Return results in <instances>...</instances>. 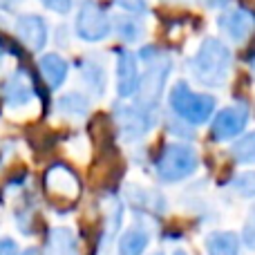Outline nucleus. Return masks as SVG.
Returning <instances> with one entry per match:
<instances>
[{
    "mask_svg": "<svg viewBox=\"0 0 255 255\" xmlns=\"http://www.w3.org/2000/svg\"><path fill=\"white\" fill-rule=\"evenodd\" d=\"M56 110L70 119H83L90 112V101L81 92H67L56 101Z\"/></svg>",
    "mask_w": 255,
    "mask_h": 255,
    "instance_id": "aec40b11",
    "label": "nucleus"
},
{
    "mask_svg": "<svg viewBox=\"0 0 255 255\" xmlns=\"http://www.w3.org/2000/svg\"><path fill=\"white\" fill-rule=\"evenodd\" d=\"M139 61L132 52L128 49H121L117 54V92H119L121 99H130L136 94L139 90Z\"/></svg>",
    "mask_w": 255,
    "mask_h": 255,
    "instance_id": "9b49d317",
    "label": "nucleus"
},
{
    "mask_svg": "<svg viewBox=\"0 0 255 255\" xmlns=\"http://www.w3.org/2000/svg\"><path fill=\"white\" fill-rule=\"evenodd\" d=\"M242 240L244 244H247L251 251H255V206L251 208V213H249V220H247V224H244V229H242Z\"/></svg>",
    "mask_w": 255,
    "mask_h": 255,
    "instance_id": "b1692460",
    "label": "nucleus"
},
{
    "mask_svg": "<svg viewBox=\"0 0 255 255\" xmlns=\"http://www.w3.org/2000/svg\"><path fill=\"white\" fill-rule=\"evenodd\" d=\"M231 154L238 163H255V132H249L242 139L235 141Z\"/></svg>",
    "mask_w": 255,
    "mask_h": 255,
    "instance_id": "4be33fe9",
    "label": "nucleus"
},
{
    "mask_svg": "<svg viewBox=\"0 0 255 255\" xmlns=\"http://www.w3.org/2000/svg\"><path fill=\"white\" fill-rule=\"evenodd\" d=\"M115 121L119 126V132L126 141H136L152 128V112L141 106H117Z\"/></svg>",
    "mask_w": 255,
    "mask_h": 255,
    "instance_id": "1a4fd4ad",
    "label": "nucleus"
},
{
    "mask_svg": "<svg viewBox=\"0 0 255 255\" xmlns=\"http://www.w3.org/2000/svg\"><path fill=\"white\" fill-rule=\"evenodd\" d=\"M249 121V108L247 103H235L231 108H224L222 112H217L215 119L211 124V134L215 141H229L235 139L240 132L244 130Z\"/></svg>",
    "mask_w": 255,
    "mask_h": 255,
    "instance_id": "9d476101",
    "label": "nucleus"
},
{
    "mask_svg": "<svg viewBox=\"0 0 255 255\" xmlns=\"http://www.w3.org/2000/svg\"><path fill=\"white\" fill-rule=\"evenodd\" d=\"M43 7H47L49 11L58 13V16H65L72 11V0H38Z\"/></svg>",
    "mask_w": 255,
    "mask_h": 255,
    "instance_id": "a878e982",
    "label": "nucleus"
},
{
    "mask_svg": "<svg viewBox=\"0 0 255 255\" xmlns=\"http://www.w3.org/2000/svg\"><path fill=\"white\" fill-rule=\"evenodd\" d=\"M251 72H253V76H255V56L251 58Z\"/></svg>",
    "mask_w": 255,
    "mask_h": 255,
    "instance_id": "c756f323",
    "label": "nucleus"
},
{
    "mask_svg": "<svg viewBox=\"0 0 255 255\" xmlns=\"http://www.w3.org/2000/svg\"><path fill=\"white\" fill-rule=\"evenodd\" d=\"M38 70L43 81L47 83L49 90H58L63 83H65L67 74H70V65L67 61L56 52H47L38 58Z\"/></svg>",
    "mask_w": 255,
    "mask_h": 255,
    "instance_id": "ddd939ff",
    "label": "nucleus"
},
{
    "mask_svg": "<svg viewBox=\"0 0 255 255\" xmlns=\"http://www.w3.org/2000/svg\"><path fill=\"white\" fill-rule=\"evenodd\" d=\"M154 255H163V253H154Z\"/></svg>",
    "mask_w": 255,
    "mask_h": 255,
    "instance_id": "72a5a7b5",
    "label": "nucleus"
},
{
    "mask_svg": "<svg viewBox=\"0 0 255 255\" xmlns=\"http://www.w3.org/2000/svg\"><path fill=\"white\" fill-rule=\"evenodd\" d=\"M0 65H2V45H0Z\"/></svg>",
    "mask_w": 255,
    "mask_h": 255,
    "instance_id": "473e14b6",
    "label": "nucleus"
},
{
    "mask_svg": "<svg viewBox=\"0 0 255 255\" xmlns=\"http://www.w3.org/2000/svg\"><path fill=\"white\" fill-rule=\"evenodd\" d=\"M231 188L238 195H242V197H255V170L240 172L238 177H233Z\"/></svg>",
    "mask_w": 255,
    "mask_h": 255,
    "instance_id": "5701e85b",
    "label": "nucleus"
},
{
    "mask_svg": "<svg viewBox=\"0 0 255 255\" xmlns=\"http://www.w3.org/2000/svg\"><path fill=\"white\" fill-rule=\"evenodd\" d=\"M34 97V83H31L29 74L22 67H16L13 72H9L4 76L2 85H0V101H2L4 110H25L27 106H31Z\"/></svg>",
    "mask_w": 255,
    "mask_h": 255,
    "instance_id": "423d86ee",
    "label": "nucleus"
},
{
    "mask_svg": "<svg viewBox=\"0 0 255 255\" xmlns=\"http://www.w3.org/2000/svg\"><path fill=\"white\" fill-rule=\"evenodd\" d=\"M170 108L181 121L190 126H202L211 119L215 110V99L211 94L195 92L186 83H177L170 90Z\"/></svg>",
    "mask_w": 255,
    "mask_h": 255,
    "instance_id": "20e7f679",
    "label": "nucleus"
},
{
    "mask_svg": "<svg viewBox=\"0 0 255 255\" xmlns=\"http://www.w3.org/2000/svg\"><path fill=\"white\" fill-rule=\"evenodd\" d=\"M74 31L85 43H99L112 31V20L97 0H83L74 20Z\"/></svg>",
    "mask_w": 255,
    "mask_h": 255,
    "instance_id": "39448f33",
    "label": "nucleus"
},
{
    "mask_svg": "<svg viewBox=\"0 0 255 255\" xmlns=\"http://www.w3.org/2000/svg\"><path fill=\"white\" fill-rule=\"evenodd\" d=\"M115 4L126 9L132 16H141V13L148 11V0H115Z\"/></svg>",
    "mask_w": 255,
    "mask_h": 255,
    "instance_id": "393cba45",
    "label": "nucleus"
},
{
    "mask_svg": "<svg viewBox=\"0 0 255 255\" xmlns=\"http://www.w3.org/2000/svg\"><path fill=\"white\" fill-rule=\"evenodd\" d=\"M141 58L148 63V70L141 76L139 90H136V106L145 108V110L154 112L159 99L163 94V85L170 74V58L166 54L157 52L154 47H143L141 49Z\"/></svg>",
    "mask_w": 255,
    "mask_h": 255,
    "instance_id": "f03ea898",
    "label": "nucleus"
},
{
    "mask_svg": "<svg viewBox=\"0 0 255 255\" xmlns=\"http://www.w3.org/2000/svg\"><path fill=\"white\" fill-rule=\"evenodd\" d=\"M199 166L197 150L188 143H168L161 150V154L154 161V172L166 184H177V181L190 177Z\"/></svg>",
    "mask_w": 255,
    "mask_h": 255,
    "instance_id": "7ed1b4c3",
    "label": "nucleus"
},
{
    "mask_svg": "<svg viewBox=\"0 0 255 255\" xmlns=\"http://www.w3.org/2000/svg\"><path fill=\"white\" fill-rule=\"evenodd\" d=\"M45 190L56 202L72 204L81 195V181L76 177V172L72 168H67L65 163H54L45 172Z\"/></svg>",
    "mask_w": 255,
    "mask_h": 255,
    "instance_id": "0eeeda50",
    "label": "nucleus"
},
{
    "mask_svg": "<svg viewBox=\"0 0 255 255\" xmlns=\"http://www.w3.org/2000/svg\"><path fill=\"white\" fill-rule=\"evenodd\" d=\"M40 255H79V244L76 238L67 226H56L49 231L45 251Z\"/></svg>",
    "mask_w": 255,
    "mask_h": 255,
    "instance_id": "4468645a",
    "label": "nucleus"
},
{
    "mask_svg": "<svg viewBox=\"0 0 255 255\" xmlns=\"http://www.w3.org/2000/svg\"><path fill=\"white\" fill-rule=\"evenodd\" d=\"M22 0H0V11H11L20 4Z\"/></svg>",
    "mask_w": 255,
    "mask_h": 255,
    "instance_id": "cd10ccee",
    "label": "nucleus"
},
{
    "mask_svg": "<svg viewBox=\"0 0 255 255\" xmlns=\"http://www.w3.org/2000/svg\"><path fill=\"white\" fill-rule=\"evenodd\" d=\"M150 244V231L143 224H134L119 238V255H143Z\"/></svg>",
    "mask_w": 255,
    "mask_h": 255,
    "instance_id": "dca6fc26",
    "label": "nucleus"
},
{
    "mask_svg": "<svg viewBox=\"0 0 255 255\" xmlns=\"http://www.w3.org/2000/svg\"><path fill=\"white\" fill-rule=\"evenodd\" d=\"M190 72L204 88H222L231 74L229 47L217 38H206L190 61Z\"/></svg>",
    "mask_w": 255,
    "mask_h": 255,
    "instance_id": "f257e3e1",
    "label": "nucleus"
},
{
    "mask_svg": "<svg viewBox=\"0 0 255 255\" xmlns=\"http://www.w3.org/2000/svg\"><path fill=\"white\" fill-rule=\"evenodd\" d=\"M163 2H186V0H163Z\"/></svg>",
    "mask_w": 255,
    "mask_h": 255,
    "instance_id": "7c9ffc66",
    "label": "nucleus"
},
{
    "mask_svg": "<svg viewBox=\"0 0 255 255\" xmlns=\"http://www.w3.org/2000/svg\"><path fill=\"white\" fill-rule=\"evenodd\" d=\"M172 255H188V253H186V251H175Z\"/></svg>",
    "mask_w": 255,
    "mask_h": 255,
    "instance_id": "2f4dec72",
    "label": "nucleus"
},
{
    "mask_svg": "<svg viewBox=\"0 0 255 255\" xmlns=\"http://www.w3.org/2000/svg\"><path fill=\"white\" fill-rule=\"evenodd\" d=\"M103 215H106V231H103V244L112 242L117 231L121 229V220H124V204L110 195L103 199Z\"/></svg>",
    "mask_w": 255,
    "mask_h": 255,
    "instance_id": "6ab92c4d",
    "label": "nucleus"
},
{
    "mask_svg": "<svg viewBox=\"0 0 255 255\" xmlns=\"http://www.w3.org/2000/svg\"><path fill=\"white\" fill-rule=\"evenodd\" d=\"M20 255H40V251L36 247H29V249H25V251H22Z\"/></svg>",
    "mask_w": 255,
    "mask_h": 255,
    "instance_id": "c85d7f7f",
    "label": "nucleus"
},
{
    "mask_svg": "<svg viewBox=\"0 0 255 255\" xmlns=\"http://www.w3.org/2000/svg\"><path fill=\"white\" fill-rule=\"evenodd\" d=\"M13 34L29 52H43L49 40V27L38 13H20L13 20Z\"/></svg>",
    "mask_w": 255,
    "mask_h": 255,
    "instance_id": "6e6552de",
    "label": "nucleus"
},
{
    "mask_svg": "<svg viewBox=\"0 0 255 255\" xmlns=\"http://www.w3.org/2000/svg\"><path fill=\"white\" fill-rule=\"evenodd\" d=\"M240 240L233 231H215L206 238V253L208 255H240Z\"/></svg>",
    "mask_w": 255,
    "mask_h": 255,
    "instance_id": "a211bd4d",
    "label": "nucleus"
},
{
    "mask_svg": "<svg viewBox=\"0 0 255 255\" xmlns=\"http://www.w3.org/2000/svg\"><path fill=\"white\" fill-rule=\"evenodd\" d=\"M0 255H20L18 244L11 238H2L0 240Z\"/></svg>",
    "mask_w": 255,
    "mask_h": 255,
    "instance_id": "bb28decb",
    "label": "nucleus"
},
{
    "mask_svg": "<svg viewBox=\"0 0 255 255\" xmlns=\"http://www.w3.org/2000/svg\"><path fill=\"white\" fill-rule=\"evenodd\" d=\"M81 79L88 85V90L94 97H103L108 85V72L101 61L97 58H83L81 61Z\"/></svg>",
    "mask_w": 255,
    "mask_h": 255,
    "instance_id": "2eb2a0df",
    "label": "nucleus"
},
{
    "mask_svg": "<svg viewBox=\"0 0 255 255\" xmlns=\"http://www.w3.org/2000/svg\"><path fill=\"white\" fill-rule=\"evenodd\" d=\"M112 27H115V31L119 34V38L126 40V43H136V40H141V36H143V25H141V20L136 16L115 18Z\"/></svg>",
    "mask_w": 255,
    "mask_h": 255,
    "instance_id": "412c9836",
    "label": "nucleus"
},
{
    "mask_svg": "<svg viewBox=\"0 0 255 255\" xmlns=\"http://www.w3.org/2000/svg\"><path fill=\"white\" fill-rule=\"evenodd\" d=\"M217 25L224 34H229L235 43H244L249 36L255 31V16L247 9H226V11L220 13L217 18Z\"/></svg>",
    "mask_w": 255,
    "mask_h": 255,
    "instance_id": "f8f14e48",
    "label": "nucleus"
},
{
    "mask_svg": "<svg viewBox=\"0 0 255 255\" xmlns=\"http://www.w3.org/2000/svg\"><path fill=\"white\" fill-rule=\"evenodd\" d=\"M128 199H130V204L136 208V211L145 213V215H159V213H163V204H166L159 193L139 188V186L128 188Z\"/></svg>",
    "mask_w": 255,
    "mask_h": 255,
    "instance_id": "f3484780",
    "label": "nucleus"
}]
</instances>
